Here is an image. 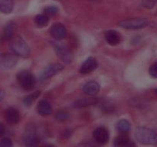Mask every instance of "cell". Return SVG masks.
Listing matches in <instances>:
<instances>
[{
  "label": "cell",
  "instance_id": "6da1fadb",
  "mask_svg": "<svg viewBox=\"0 0 157 147\" xmlns=\"http://www.w3.org/2000/svg\"><path fill=\"white\" fill-rule=\"evenodd\" d=\"M135 137L144 145H157V133L147 127H137L135 130Z\"/></svg>",
  "mask_w": 157,
  "mask_h": 147
},
{
  "label": "cell",
  "instance_id": "7a4b0ae2",
  "mask_svg": "<svg viewBox=\"0 0 157 147\" xmlns=\"http://www.w3.org/2000/svg\"><path fill=\"white\" fill-rule=\"evenodd\" d=\"M10 47L14 55L17 57L28 58L30 56V47L21 37H14L11 40Z\"/></svg>",
  "mask_w": 157,
  "mask_h": 147
},
{
  "label": "cell",
  "instance_id": "3957f363",
  "mask_svg": "<svg viewBox=\"0 0 157 147\" xmlns=\"http://www.w3.org/2000/svg\"><path fill=\"white\" fill-rule=\"evenodd\" d=\"M17 81L22 89L25 90H32L36 84L35 76L29 70H21L17 74Z\"/></svg>",
  "mask_w": 157,
  "mask_h": 147
},
{
  "label": "cell",
  "instance_id": "277c9868",
  "mask_svg": "<svg viewBox=\"0 0 157 147\" xmlns=\"http://www.w3.org/2000/svg\"><path fill=\"white\" fill-rule=\"evenodd\" d=\"M148 24V21L144 18H130L121 20L118 22V25L125 29H141Z\"/></svg>",
  "mask_w": 157,
  "mask_h": 147
},
{
  "label": "cell",
  "instance_id": "5b68a950",
  "mask_svg": "<svg viewBox=\"0 0 157 147\" xmlns=\"http://www.w3.org/2000/svg\"><path fill=\"white\" fill-rule=\"evenodd\" d=\"M24 144L25 147H38L40 143V138L36 134L33 126H29L25 130L24 138Z\"/></svg>",
  "mask_w": 157,
  "mask_h": 147
},
{
  "label": "cell",
  "instance_id": "8992f818",
  "mask_svg": "<svg viewBox=\"0 0 157 147\" xmlns=\"http://www.w3.org/2000/svg\"><path fill=\"white\" fill-rule=\"evenodd\" d=\"M18 63L16 55L11 53L0 54V70H6L12 69Z\"/></svg>",
  "mask_w": 157,
  "mask_h": 147
},
{
  "label": "cell",
  "instance_id": "52a82bcc",
  "mask_svg": "<svg viewBox=\"0 0 157 147\" xmlns=\"http://www.w3.org/2000/svg\"><path fill=\"white\" fill-rule=\"evenodd\" d=\"M52 44H53L55 52L58 56L61 58V60L67 64L71 62L73 60V54L65 45L58 44V43H53Z\"/></svg>",
  "mask_w": 157,
  "mask_h": 147
},
{
  "label": "cell",
  "instance_id": "ba28073f",
  "mask_svg": "<svg viewBox=\"0 0 157 147\" xmlns=\"http://www.w3.org/2000/svg\"><path fill=\"white\" fill-rule=\"evenodd\" d=\"M63 69H64V66L61 64L55 63V64H49L41 72L39 79L41 81H45V80L49 79L58 73H59L60 71H61Z\"/></svg>",
  "mask_w": 157,
  "mask_h": 147
},
{
  "label": "cell",
  "instance_id": "9c48e42d",
  "mask_svg": "<svg viewBox=\"0 0 157 147\" xmlns=\"http://www.w3.org/2000/svg\"><path fill=\"white\" fill-rule=\"evenodd\" d=\"M50 33L52 36L57 41L63 40L67 35V29L61 23H55L51 27Z\"/></svg>",
  "mask_w": 157,
  "mask_h": 147
},
{
  "label": "cell",
  "instance_id": "30bf717a",
  "mask_svg": "<svg viewBox=\"0 0 157 147\" xmlns=\"http://www.w3.org/2000/svg\"><path fill=\"white\" fill-rule=\"evenodd\" d=\"M98 67V61L94 58H88L84 61L80 68V73L81 74H88L94 70H96Z\"/></svg>",
  "mask_w": 157,
  "mask_h": 147
},
{
  "label": "cell",
  "instance_id": "8fae6325",
  "mask_svg": "<svg viewBox=\"0 0 157 147\" xmlns=\"http://www.w3.org/2000/svg\"><path fill=\"white\" fill-rule=\"evenodd\" d=\"M93 136L95 141L98 142V143L105 144L108 142L110 135H109V132L107 129L103 126H101L97 128L94 131Z\"/></svg>",
  "mask_w": 157,
  "mask_h": 147
},
{
  "label": "cell",
  "instance_id": "7c38bea8",
  "mask_svg": "<svg viewBox=\"0 0 157 147\" xmlns=\"http://www.w3.org/2000/svg\"><path fill=\"white\" fill-rule=\"evenodd\" d=\"M17 30V24L15 21H10L5 25L3 29L2 38L6 41H11L15 37Z\"/></svg>",
  "mask_w": 157,
  "mask_h": 147
},
{
  "label": "cell",
  "instance_id": "4fadbf2b",
  "mask_svg": "<svg viewBox=\"0 0 157 147\" xmlns=\"http://www.w3.org/2000/svg\"><path fill=\"white\" fill-rule=\"evenodd\" d=\"M5 119L9 124H17L20 121L19 112L14 107H9L5 112Z\"/></svg>",
  "mask_w": 157,
  "mask_h": 147
},
{
  "label": "cell",
  "instance_id": "5bb4252c",
  "mask_svg": "<svg viewBox=\"0 0 157 147\" xmlns=\"http://www.w3.org/2000/svg\"><path fill=\"white\" fill-rule=\"evenodd\" d=\"M114 147H136L134 142L126 134H121L115 139Z\"/></svg>",
  "mask_w": 157,
  "mask_h": 147
},
{
  "label": "cell",
  "instance_id": "9a60e30c",
  "mask_svg": "<svg viewBox=\"0 0 157 147\" xmlns=\"http://www.w3.org/2000/svg\"><path fill=\"white\" fill-rule=\"evenodd\" d=\"M105 39L110 45H117L121 41V35L115 30H108L105 32Z\"/></svg>",
  "mask_w": 157,
  "mask_h": 147
},
{
  "label": "cell",
  "instance_id": "2e32d148",
  "mask_svg": "<svg viewBox=\"0 0 157 147\" xmlns=\"http://www.w3.org/2000/svg\"><path fill=\"white\" fill-rule=\"evenodd\" d=\"M37 110H38V113L42 116H49L52 113V106H51L50 103L45 99L41 100L39 101L38 107H37Z\"/></svg>",
  "mask_w": 157,
  "mask_h": 147
},
{
  "label": "cell",
  "instance_id": "e0dca14e",
  "mask_svg": "<svg viewBox=\"0 0 157 147\" xmlns=\"http://www.w3.org/2000/svg\"><path fill=\"white\" fill-rule=\"evenodd\" d=\"M100 85L98 82L94 81H89L84 84L83 87V91L88 96H94L99 92Z\"/></svg>",
  "mask_w": 157,
  "mask_h": 147
},
{
  "label": "cell",
  "instance_id": "ac0fdd59",
  "mask_svg": "<svg viewBox=\"0 0 157 147\" xmlns=\"http://www.w3.org/2000/svg\"><path fill=\"white\" fill-rule=\"evenodd\" d=\"M98 98H81L78 100L73 104V107L75 108H83L90 105L98 104Z\"/></svg>",
  "mask_w": 157,
  "mask_h": 147
},
{
  "label": "cell",
  "instance_id": "d6986e66",
  "mask_svg": "<svg viewBox=\"0 0 157 147\" xmlns=\"http://www.w3.org/2000/svg\"><path fill=\"white\" fill-rule=\"evenodd\" d=\"M117 130L121 134H127L131 129V124L128 120L125 119H121L117 123Z\"/></svg>",
  "mask_w": 157,
  "mask_h": 147
},
{
  "label": "cell",
  "instance_id": "ffe728a7",
  "mask_svg": "<svg viewBox=\"0 0 157 147\" xmlns=\"http://www.w3.org/2000/svg\"><path fill=\"white\" fill-rule=\"evenodd\" d=\"M13 0H0V12L4 14H9L13 11Z\"/></svg>",
  "mask_w": 157,
  "mask_h": 147
},
{
  "label": "cell",
  "instance_id": "44dd1931",
  "mask_svg": "<svg viewBox=\"0 0 157 147\" xmlns=\"http://www.w3.org/2000/svg\"><path fill=\"white\" fill-rule=\"evenodd\" d=\"M49 21V17L44 14H40L35 16V22L37 26L40 28L45 27Z\"/></svg>",
  "mask_w": 157,
  "mask_h": 147
},
{
  "label": "cell",
  "instance_id": "7402d4cb",
  "mask_svg": "<svg viewBox=\"0 0 157 147\" xmlns=\"http://www.w3.org/2000/svg\"><path fill=\"white\" fill-rule=\"evenodd\" d=\"M40 96V91H36L35 93H32L31 94L28 95L23 100V103H24L25 106L26 107H30L33 104V103L36 100L37 98Z\"/></svg>",
  "mask_w": 157,
  "mask_h": 147
},
{
  "label": "cell",
  "instance_id": "603a6c76",
  "mask_svg": "<svg viewBox=\"0 0 157 147\" xmlns=\"http://www.w3.org/2000/svg\"><path fill=\"white\" fill-rule=\"evenodd\" d=\"M58 12V9L57 6H50L44 9V14L48 16H52V15H56Z\"/></svg>",
  "mask_w": 157,
  "mask_h": 147
},
{
  "label": "cell",
  "instance_id": "cb8c5ba5",
  "mask_svg": "<svg viewBox=\"0 0 157 147\" xmlns=\"http://www.w3.org/2000/svg\"><path fill=\"white\" fill-rule=\"evenodd\" d=\"M55 118L59 122H64L70 118V114L65 111H58L55 115Z\"/></svg>",
  "mask_w": 157,
  "mask_h": 147
},
{
  "label": "cell",
  "instance_id": "d4e9b609",
  "mask_svg": "<svg viewBox=\"0 0 157 147\" xmlns=\"http://www.w3.org/2000/svg\"><path fill=\"white\" fill-rule=\"evenodd\" d=\"M0 147H12V140L9 137H4L0 140Z\"/></svg>",
  "mask_w": 157,
  "mask_h": 147
},
{
  "label": "cell",
  "instance_id": "484cf974",
  "mask_svg": "<svg viewBox=\"0 0 157 147\" xmlns=\"http://www.w3.org/2000/svg\"><path fill=\"white\" fill-rule=\"evenodd\" d=\"M157 0H143L142 5L144 8L147 9H153L156 6Z\"/></svg>",
  "mask_w": 157,
  "mask_h": 147
},
{
  "label": "cell",
  "instance_id": "4316f807",
  "mask_svg": "<svg viewBox=\"0 0 157 147\" xmlns=\"http://www.w3.org/2000/svg\"><path fill=\"white\" fill-rule=\"evenodd\" d=\"M149 73H150L151 77L157 78V62L154 63V64L150 66V69H149Z\"/></svg>",
  "mask_w": 157,
  "mask_h": 147
},
{
  "label": "cell",
  "instance_id": "83f0119b",
  "mask_svg": "<svg viewBox=\"0 0 157 147\" xmlns=\"http://www.w3.org/2000/svg\"><path fill=\"white\" fill-rule=\"evenodd\" d=\"M5 132H6V128H5L4 125L2 123H0V137L5 134Z\"/></svg>",
  "mask_w": 157,
  "mask_h": 147
},
{
  "label": "cell",
  "instance_id": "f1b7e54d",
  "mask_svg": "<svg viewBox=\"0 0 157 147\" xmlns=\"http://www.w3.org/2000/svg\"><path fill=\"white\" fill-rule=\"evenodd\" d=\"M71 130H64V132L63 133V136H64V137H69V136L71 135Z\"/></svg>",
  "mask_w": 157,
  "mask_h": 147
},
{
  "label": "cell",
  "instance_id": "f546056e",
  "mask_svg": "<svg viewBox=\"0 0 157 147\" xmlns=\"http://www.w3.org/2000/svg\"><path fill=\"white\" fill-rule=\"evenodd\" d=\"M5 96H6V92H5V90H2V89H0V102L4 99Z\"/></svg>",
  "mask_w": 157,
  "mask_h": 147
},
{
  "label": "cell",
  "instance_id": "4dcf8cb0",
  "mask_svg": "<svg viewBox=\"0 0 157 147\" xmlns=\"http://www.w3.org/2000/svg\"><path fill=\"white\" fill-rule=\"evenodd\" d=\"M139 40H140V37H135V38H133V40H132V43L133 44H137L138 42H139Z\"/></svg>",
  "mask_w": 157,
  "mask_h": 147
},
{
  "label": "cell",
  "instance_id": "1f68e13d",
  "mask_svg": "<svg viewBox=\"0 0 157 147\" xmlns=\"http://www.w3.org/2000/svg\"><path fill=\"white\" fill-rule=\"evenodd\" d=\"M41 147H55V146L54 145H52V144L46 143V144H44V145H43Z\"/></svg>",
  "mask_w": 157,
  "mask_h": 147
},
{
  "label": "cell",
  "instance_id": "d6a6232c",
  "mask_svg": "<svg viewBox=\"0 0 157 147\" xmlns=\"http://www.w3.org/2000/svg\"><path fill=\"white\" fill-rule=\"evenodd\" d=\"M78 147H86V146H84H84H83V145H80V146H78Z\"/></svg>",
  "mask_w": 157,
  "mask_h": 147
},
{
  "label": "cell",
  "instance_id": "836d02e7",
  "mask_svg": "<svg viewBox=\"0 0 157 147\" xmlns=\"http://www.w3.org/2000/svg\"><path fill=\"white\" fill-rule=\"evenodd\" d=\"M156 94H157V89L156 90Z\"/></svg>",
  "mask_w": 157,
  "mask_h": 147
},
{
  "label": "cell",
  "instance_id": "e575fe53",
  "mask_svg": "<svg viewBox=\"0 0 157 147\" xmlns=\"http://www.w3.org/2000/svg\"><path fill=\"white\" fill-rule=\"evenodd\" d=\"M92 1H93V0H92Z\"/></svg>",
  "mask_w": 157,
  "mask_h": 147
}]
</instances>
